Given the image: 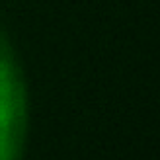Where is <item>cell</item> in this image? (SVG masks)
<instances>
[{"label": "cell", "mask_w": 160, "mask_h": 160, "mask_svg": "<svg viewBox=\"0 0 160 160\" xmlns=\"http://www.w3.org/2000/svg\"><path fill=\"white\" fill-rule=\"evenodd\" d=\"M16 92L12 86L10 72L0 57V160H6L10 135L16 121Z\"/></svg>", "instance_id": "1"}]
</instances>
